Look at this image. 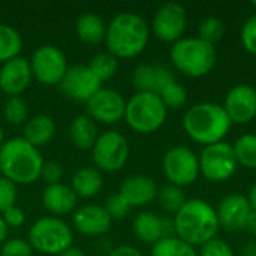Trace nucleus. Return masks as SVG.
Here are the masks:
<instances>
[{
  "instance_id": "16",
  "label": "nucleus",
  "mask_w": 256,
  "mask_h": 256,
  "mask_svg": "<svg viewBox=\"0 0 256 256\" xmlns=\"http://www.w3.org/2000/svg\"><path fill=\"white\" fill-rule=\"evenodd\" d=\"M30 62L24 57H15L0 68V88L3 93L10 96H20L27 90L32 82Z\"/></svg>"
},
{
  "instance_id": "49",
  "label": "nucleus",
  "mask_w": 256,
  "mask_h": 256,
  "mask_svg": "<svg viewBox=\"0 0 256 256\" xmlns=\"http://www.w3.org/2000/svg\"><path fill=\"white\" fill-rule=\"evenodd\" d=\"M252 6H254V8L256 9V0H254V2H252Z\"/></svg>"
},
{
  "instance_id": "4",
  "label": "nucleus",
  "mask_w": 256,
  "mask_h": 256,
  "mask_svg": "<svg viewBox=\"0 0 256 256\" xmlns=\"http://www.w3.org/2000/svg\"><path fill=\"white\" fill-rule=\"evenodd\" d=\"M231 124L224 106L213 102L196 104L190 106L183 117V128L189 138L202 146L224 141Z\"/></svg>"
},
{
  "instance_id": "28",
  "label": "nucleus",
  "mask_w": 256,
  "mask_h": 256,
  "mask_svg": "<svg viewBox=\"0 0 256 256\" xmlns=\"http://www.w3.org/2000/svg\"><path fill=\"white\" fill-rule=\"evenodd\" d=\"M156 198L162 210L168 213H174V214H177L188 201L183 188H178L174 184H166L162 189H159Z\"/></svg>"
},
{
  "instance_id": "32",
  "label": "nucleus",
  "mask_w": 256,
  "mask_h": 256,
  "mask_svg": "<svg viewBox=\"0 0 256 256\" xmlns=\"http://www.w3.org/2000/svg\"><path fill=\"white\" fill-rule=\"evenodd\" d=\"M28 108L21 96H10L3 105V117L12 126H20L27 120Z\"/></svg>"
},
{
  "instance_id": "8",
  "label": "nucleus",
  "mask_w": 256,
  "mask_h": 256,
  "mask_svg": "<svg viewBox=\"0 0 256 256\" xmlns=\"http://www.w3.org/2000/svg\"><path fill=\"white\" fill-rule=\"evenodd\" d=\"M198 162L201 174L214 183L230 180L238 168L234 147L225 141L206 146L198 158Z\"/></svg>"
},
{
  "instance_id": "20",
  "label": "nucleus",
  "mask_w": 256,
  "mask_h": 256,
  "mask_svg": "<svg viewBox=\"0 0 256 256\" xmlns=\"http://www.w3.org/2000/svg\"><path fill=\"white\" fill-rule=\"evenodd\" d=\"M174 80L172 70L160 64H140L132 72L134 87L144 93L159 94V92Z\"/></svg>"
},
{
  "instance_id": "7",
  "label": "nucleus",
  "mask_w": 256,
  "mask_h": 256,
  "mask_svg": "<svg viewBox=\"0 0 256 256\" xmlns=\"http://www.w3.org/2000/svg\"><path fill=\"white\" fill-rule=\"evenodd\" d=\"M72 230L60 218H40L28 230V243L32 249L42 255H60L72 246Z\"/></svg>"
},
{
  "instance_id": "45",
  "label": "nucleus",
  "mask_w": 256,
  "mask_h": 256,
  "mask_svg": "<svg viewBox=\"0 0 256 256\" xmlns=\"http://www.w3.org/2000/svg\"><path fill=\"white\" fill-rule=\"evenodd\" d=\"M57 256H86V254H84L80 248L70 246L69 249H66L64 252H62L60 255H57Z\"/></svg>"
},
{
  "instance_id": "12",
  "label": "nucleus",
  "mask_w": 256,
  "mask_h": 256,
  "mask_svg": "<svg viewBox=\"0 0 256 256\" xmlns=\"http://www.w3.org/2000/svg\"><path fill=\"white\" fill-rule=\"evenodd\" d=\"M186 26L188 15L183 4L170 2L164 3L156 10L152 21V32L159 40L165 44H176L183 38Z\"/></svg>"
},
{
  "instance_id": "38",
  "label": "nucleus",
  "mask_w": 256,
  "mask_h": 256,
  "mask_svg": "<svg viewBox=\"0 0 256 256\" xmlns=\"http://www.w3.org/2000/svg\"><path fill=\"white\" fill-rule=\"evenodd\" d=\"M32 254L33 249L30 243L22 238L6 240L0 250V256H32Z\"/></svg>"
},
{
  "instance_id": "9",
  "label": "nucleus",
  "mask_w": 256,
  "mask_h": 256,
  "mask_svg": "<svg viewBox=\"0 0 256 256\" xmlns=\"http://www.w3.org/2000/svg\"><path fill=\"white\" fill-rule=\"evenodd\" d=\"M93 162L102 171H120L129 159V142L117 130L99 134L96 144L92 148Z\"/></svg>"
},
{
  "instance_id": "44",
  "label": "nucleus",
  "mask_w": 256,
  "mask_h": 256,
  "mask_svg": "<svg viewBox=\"0 0 256 256\" xmlns=\"http://www.w3.org/2000/svg\"><path fill=\"white\" fill-rule=\"evenodd\" d=\"M244 230H246V231H249L250 234L256 236V212L255 210H252V213H250V216H249V219H248V222H246Z\"/></svg>"
},
{
  "instance_id": "29",
  "label": "nucleus",
  "mask_w": 256,
  "mask_h": 256,
  "mask_svg": "<svg viewBox=\"0 0 256 256\" xmlns=\"http://www.w3.org/2000/svg\"><path fill=\"white\" fill-rule=\"evenodd\" d=\"M152 256H198V254L195 248L172 236L156 243L152 249Z\"/></svg>"
},
{
  "instance_id": "26",
  "label": "nucleus",
  "mask_w": 256,
  "mask_h": 256,
  "mask_svg": "<svg viewBox=\"0 0 256 256\" xmlns=\"http://www.w3.org/2000/svg\"><path fill=\"white\" fill-rule=\"evenodd\" d=\"M75 32L80 40L84 44L96 45L105 40L106 36V22L96 14H82L75 22Z\"/></svg>"
},
{
  "instance_id": "3",
  "label": "nucleus",
  "mask_w": 256,
  "mask_h": 256,
  "mask_svg": "<svg viewBox=\"0 0 256 256\" xmlns=\"http://www.w3.org/2000/svg\"><path fill=\"white\" fill-rule=\"evenodd\" d=\"M44 165L39 148L33 147L22 136L10 138L0 147L2 177L14 184H32L40 177Z\"/></svg>"
},
{
  "instance_id": "39",
  "label": "nucleus",
  "mask_w": 256,
  "mask_h": 256,
  "mask_svg": "<svg viewBox=\"0 0 256 256\" xmlns=\"http://www.w3.org/2000/svg\"><path fill=\"white\" fill-rule=\"evenodd\" d=\"M198 256H234V252L228 243L216 237L201 246Z\"/></svg>"
},
{
  "instance_id": "11",
  "label": "nucleus",
  "mask_w": 256,
  "mask_h": 256,
  "mask_svg": "<svg viewBox=\"0 0 256 256\" xmlns=\"http://www.w3.org/2000/svg\"><path fill=\"white\" fill-rule=\"evenodd\" d=\"M32 75L44 86H57L68 70V62L60 48L54 45L39 46L30 58Z\"/></svg>"
},
{
  "instance_id": "31",
  "label": "nucleus",
  "mask_w": 256,
  "mask_h": 256,
  "mask_svg": "<svg viewBox=\"0 0 256 256\" xmlns=\"http://www.w3.org/2000/svg\"><path fill=\"white\" fill-rule=\"evenodd\" d=\"M88 68L94 72V75L104 82L111 80L117 69H118V58L114 57L111 52H99L96 56H93V58L90 60Z\"/></svg>"
},
{
  "instance_id": "35",
  "label": "nucleus",
  "mask_w": 256,
  "mask_h": 256,
  "mask_svg": "<svg viewBox=\"0 0 256 256\" xmlns=\"http://www.w3.org/2000/svg\"><path fill=\"white\" fill-rule=\"evenodd\" d=\"M105 210L106 213L110 214V218L114 220H118V219H124L129 213V210L132 208L126 200L120 195V194H116V195H111L106 201H105Z\"/></svg>"
},
{
  "instance_id": "36",
  "label": "nucleus",
  "mask_w": 256,
  "mask_h": 256,
  "mask_svg": "<svg viewBox=\"0 0 256 256\" xmlns=\"http://www.w3.org/2000/svg\"><path fill=\"white\" fill-rule=\"evenodd\" d=\"M18 196L16 184L0 176V214L15 206Z\"/></svg>"
},
{
  "instance_id": "13",
  "label": "nucleus",
  "mask_w": 256,
  "mask_h": 256,
  "mask_svg": "<svg viewBox=\"0 0 256 256\" xmlns=\"http://www.w3.org/2000/svg\"><path fill=\"white\" fill-rule=\"evenodd\" d=\"M58 87L68 99L75 102H87L102 88V81L94 75L88 64H75L68 68Z\"/></svg>"
},
{
  "instance_id": "21",
  "label": "nucleus",
  "mask_w": 256,
  "mask_h": 256,
  "mask_svg": "<svg viewBox=\"0 0 256 256\" xmlns=\"http://www.w3.org/2000/svg\"><path fill=\"white\" fill-rule=\"evenodd\" d=\"M158 186L153 178L147 176H130L120 186V195L130 207H144L156 200Z\"/></svg>"
},
{
  "instance_id": "37",
  "label": "nucleus",
  "mask_w": 256,
  "mask_h": 256,
  "mask_svg": "<svg viewBox=\"0 0 256 256\" xmlns=\"http://www.w3.org/2000/svg\"><path fill=\"white\" fill-rule=\"evenodd\" d=\"M240 39H242V45L243 48L256 56V15H252L250 18H248L242 27L240 32Z\"/></svg>"
},
{
  "instance_id": "27",
  "label": "nucleus",
  "mask_w": 256,
  "mask_h": 256,
  "mask_svg": "<svg viewBox=\"0 0 256 256\" xmlns=\"http://www.w3.org/2000/svg\"><path fill=\"white\" fill-rule=\"evenodd\" d=\"M22 48L21 34L9 24L0 22V63H6L18 57Z\"/></svg>"
},
{
  "instance_id": "34",
  "label": "nucleus",
  "mask_w": 256,
  "mask_h": 256,
  "mask_svg": "<svg viewBox=\"0 0 256 256\" xmlns=\"http://www.w3.org/2000/svg\"><path fill=\"white\" fill-rule=\"evenodd\" d=\"M198 34H200L198 36L200 39H202L204 42H208V44L213 45V44L219 42L224 38V34H225V24L218 16H207L200 24Z\"/></svg>"
},
{
  "instance_id": "47",
  "label": "nucleus",
  "mask_w": 256,
  "mask_h": 256,
  "mask_svg": "<svg viewBox=\"0 0 256 256\" xmlns=\"http://www.w3.org/2000/svg\"><path fill=\"white\" fill-rule=\"evenodd\" d=\"M248 200H249V202H250V207H252V210H255L256 212V183L252 186V189H250V192H249V196H248Z\"/></svg>"
},
{
  "instance_id": "10",
  "label": "nucleus",
  "mask_w": 256,
  "mask_h": 256,
  "mask_svg": "<svg viewBox=\"0 0 256 256\" xmlns=\"http://www.w3.org/2000/svg\"><path fill=\"white\" fill-rule=\"evenodd\" d=\"M162 168L170 184L178 188H184L195 183L201 172L198 156L190 148L183 146H176L165 153Z\"/></svg>"
},
{
  "instance_id": "1",
  "label": "nucleus",
  "mask_w": 256,
  "mask_h": 256,
  "mask_svg": "<svg viewBox=\"0 0 256 256\" xmlns=\"http://www.w3.org/2000/svg\"><path fill=\"white\" fill-rule=\"evenodd\" d=\"M150 38L148 24L135 12H120L106 26L105 44L108 52L117 58H134L140 56Z\"/></svg>"
},
{
  "instance_id": "33",
  "label": "nucleus",
  "mask_w": 256,
  "mask_h": 256,
  "mask_svg": "<svg viewBox=\"0 0 256 256\" xmlns=\"http://www.w3.org/2000/svg\"><path fill=\"white\" fill-rule=\"evenodd\" d=\"M158 96L162 99V102L166 106V110L168 108H171V110H180L186 104V100H188V92H186V88L182 84L177 82V80H174L170 84H166L159 92Z\"/></svg>"
},
{
  "instance_id": "30",
  "label": "nucleus",
  "mask_w": 256,
  "mask_h": 256,
  "mask_svg": "<svg viewBox=\"0 0 256 256\" xmlns=\"http://www.w3.org/2000/svg\"><path fill=\"white\" fill-rule=\"evenodd\" d=\"M234 147V153L237 158L238 165H243L246 168H256V135L255 134H246L242 135Z\"/></svg>"
},
{
  "instance_id": "19",
  "label": "nucleus",
  "mask_w": 256,
  "mask_h": 256,
  "mask_svg": "<svg viewBox=\"0 0 256 256\" xmlns=\"http://www.w3.org/2000/svg\"><path fill=\"white\" fill-rule=\"evenodd\" d=\"M75 230L87 237L104 236L110 231L112 219L106 213L105 207L96 204H87L80 207L72 218Z\"/></svg>"
},
{
  "instance_id": "6",
  "label": "nucleus",
  "mask_w": 256,
  "mask_h": 256,
  "mask_svg": "<svg viewBox=\"0 0 256 256\" xmlns=\"http://www.w3.org/2000/svg\"><path fill=\"white\" fill-rule=\"evenodd\" d=\"M166 106L154 93L136 92L128 102L124 120L128 126L138 134L156 132L166 120Z\"/></svg>"
},
{
  "instance_id": "42",
  "label": "nucleus",
  "mask_w": 256,
  "mask_h": 256,
  "mask_svg": "<svg viewBox=\"0 0 256 256\" xmlns=\"http://www.w3.org/2000/svg\"><path fill=\"white\" fill-rule=\"evenodd\" d=\"M108 256H144L138 249L132 246H117L110 250Z\"/></svg>"
},
{
  "instance_id": "41",
  "label": "nucleus",
  "mask_w": 256,
  "mask_h": 256,
  "mask_svg": "<svg viewBox=\"0 0 256 256\" xmlns=\"http://www.w3.org/2000/svg\"><path fill=\"white\" fill-rule=\"evenodd\" d=\"M2 219L8 228H20L26 222V213L21 207L14 206V207H10L2 213Z\"/></svg>"
},
{
  "instance_id": "25",
  "label": "nucleus",
  "mask_w": 256,
  "mask_h": 256,
  "mask_svg": "<svg viewBox=\"0 0 256 256\" xmlns=\"http://www.w3.org/2000/svg\"><path fill=\"white\" fill-rule=\"evenodd\" d=\"M102 184H104V180H102L99 170L93 166H82L74 174L70 189L75 192L76 196L87 200V198L96 196L100 192Z\"/></svg>"
},
{
  "instance_id": "48",
  "label": "nucleus",
  "mask_w": 256,
  "mask_h": 256,
  "mask_svg": "<svg viewBox=\"0 0 256 256\" xmlns=\"http://www.w3.org/2000/svg\"><path fill=\"white\" fill-rule=\"evenodd\" d=\"M3 142H4V132H3V128L0 126V147H2Z\"/></svg>"
},
{
  "instance_id": "15",
  "label": "nucleus",
  "mask_w": 256,
  "mask_h": 256,
  "mask_svg": "<svg viewBox=\"0 0 256 256\" xmlns=\"http://www.w3.org/2000/svg\"><path fill=\"white\" fill-rule=\"evenodd\" d=\"M224 110L234 124H246L256 117V90L252 86L232 87L225 99Z\"/></svg>"
},
{
  "instance_id": "43",
  "label": "nucleus",
  "mask_w": 256,
  "mask_h": 256,
  "mask_svg": "<svg viewBox=\"0 0 256 256\" xmlns=\"http://www.w3.org/2000/svg\"><path fill=\"white\" fill-rule=\"evenodd\" d=\"M242 256H256V240H250L243 246Z\"/></svg>"
},
{
  "instance_id": "40",
  "label": "nucleus",
  "mask_w": 256,
  "mask_h": 256,
  "mask_svg": "<svg viewBox=\"0 0 256 256\" xmlns=\"http://www.w3.org/2000/svg\"><path fill=\"white\" fill-rule=\"evenodd\" d=\"M62 177H63V166L58 162H54V160L44 162L39 178H42L46 183V186L60 183Z\"/></svg>"
},
{
  "instance_id": "18",
  "label": "nucleus",
  "mask_w": 256,
  "mask_h": 256,
  "mask_svg": "<svg viewBox=\"0 0 256 256\" xmlns=\"http://www.w3.org/2000/svg\"><path fill=\"white\" fill-rule=\"evenodd\" d=\"M132 230H134L135 237L140 242L146 244H152V246H154L156 243H159L160 240L166 237L176 236L174 222L159 218L158 214L152 212L140 213L134 220Z\"/></svg>"
},
{
  "instance_id": "22",
  "label": "nucleus",
  "mask_w": 256,
  "mask_h": 256,
  "mask_svg": "<svg viewBox=\"0 0 256 256\" xmlns=\"http://www.w3.org/2000/svg\"><path fill=\"white\" fill-rule=\"evenodd\" d=\"M76 201H78V196L75 195V192L70 189V186L63 184V183L46 186L42 194L44 207L54 218L68 216L72 212H75Z\"/></svg>"
},
{
  "instance_id": "46",
  "label": "nucleus",
  "mask_w": 256,
  "mask_h": 256,
  "mask_svg": "<svg viewBox=\"0 0 256 256\" xmlns=\"http://www.w3.org/2000/svg\"><path fill=\"white\" fill-rule=\"evenodd\" d=\"M8 231H9V228L6 226V224L3 222V219L0 216V246H3V243L8 240Z\"/></svg>"
},
{
  "instance_id": "24",
  "label": "nucleus",
  "mask_w": 256,
  "mask_h": 256,
  "mask_svg": "<svg viewBox=\"0 0 256 256\" xmlns=\"http://www.w3.org/2000/svg\"><path fill=\"white\" fill-rule=\"evenodd\" d=\"M56 135V123L50 116L39 114L27 120L22 138L33 147L39 148L46 146Z\"/></svg>"
},
{
  "instance_id": "23",
  "label": "nucleus",
  "mask_w": 256,
  "mask_h": 256,
  "mask_svg": "<svg viewBox=\"0 0 256 256\" xmlns=\"http://www.w3.org/2000/svg\"><path fill=\"white\" fill-rule=\"evenodd\" d=\"M69 138L78 150H92L99 138L96 122L87 114L76 116L69 128Z\"/></svg>"
},
{
  "instance_id": "5",
  "label": "nucleus",
  "mask_w": 256,
  "mask_h": 256,
  "mask_svg": "<svg viewBox=\"0 0 256 256\" xmlns=\"http://www.w3.org/2000/svg\"><path fill=\"white\" fill-rule=\"evenodd\" d=\"M170 57L176 69L190 78L208 75L218 62L214 46L200 38H182L172 44Z\"/></svg>"
},
{
  "instance_id": "2",
  "label": "nucleus",
  "mask_w": 256,
  "mask_h": 256,
  "mask_svg": "<svg viewBox=\"0 0 256 256\" xmlns=\"http://www.w3.org/2000/svg\"><path fill=\"white\" fill-rule=\"evenodd\" d=\"M176 237L184 243L202 246L210 240L216 238L220 228L216 210L204 200H188L182 210L174 216Z\"/></svg>"
},
{
  "instance_id": "17",
  "label": "nucleus",
  "mask_w": 256,
  "mask_h": 256,
  "mask_svg": "<svg viewBox=\"0 0 256 256\" xmlns=\"http://www.w3.org/2000/svg\"><path fill=\"white\" fill-rule=\"evenodd\" d=\"M219 225L226 231H242L252 213L249 200L244 195L232 194L225 196L216 210Z\"/></svg>"
},
{
  "instance_id": "14",
  "label": "nucleus",
  "mask_w": 256,
  "mask_h": 256,
  "mask_svg": "<svg viewBox=\"0 0 256 256\" xmlns=\"http://www.w3.org/2000/svg\"><path fill=\"white\" fill-rule=\"evenodd\" d=\"M87 116L96 123L114 124L124 118L126 100L112 88H100L87 102Z\"/></svg>"
}]
</instances>
